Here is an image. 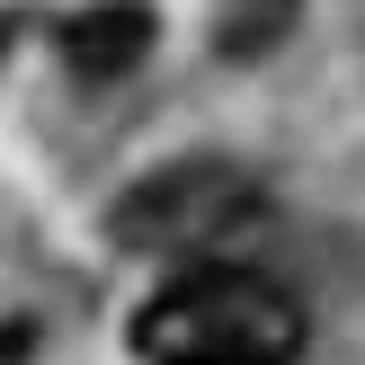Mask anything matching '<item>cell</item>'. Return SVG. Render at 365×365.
<instances>
[{
	"label": "cell",
	"mask_w": 365,
	"mask_h": 365,
	"mask_svg": "<svg viewBox=\"0 0 365 365\" xmlns=\"http://www.w3.org/2000/svg\"><path fill=\"white\" fill-rule=\"evenodd\" d=\"M267 223V187L232 160H170V170L134 178V187L107 205V241L143 250V259H205Z\"/></svg>",
	"instance_id": "cell-2"
},
{
	"label": "cell",
	"mask_w": 365,
	"mask_h": 365,
	"mask_svg": "<svg viewBox=\"0 0 365 365\" xmlns=\"http://www.w3.org/2000/svg\"><path fill=\"white\" fill-rule=\"evenodd\" d=\"M143 53H152V9L143 0H107V9H81L63 27V63L81 81H125Z\"/></svg>",
	"instance_id": "cell-3"
},
{
	"label": "cell",
	"mask_w": 365,
	"mask_h": 365,
	"mask_svg": "<svg viewBox=\"0 0 365 365\" xmlns=\"http://www.w3.org/2000/svg\"><path fill=\"white\" fill-rule=\"evenodd\" d=\"M143 365H294L303 356V303L259 267H187L134 312Z\"/></svg>",
	"instance_id": "cell-1"
},
{
	"label": "cell",
	"mask_w": 365,
	"mask_h": 365,
	"mask_svg": "<svg viewBox=\"0 0 365 365\" xmlns=\"http://www.w3.org/2000/svg\"><path fill=\"white\" fill-rule=\"evenodd\" d=\"M294 9H303V0H214V18H223V53H241V63L267 53L285 27H294Z\"/></svg>",
	"instance_id": "cell-4"
}]
</instances>
